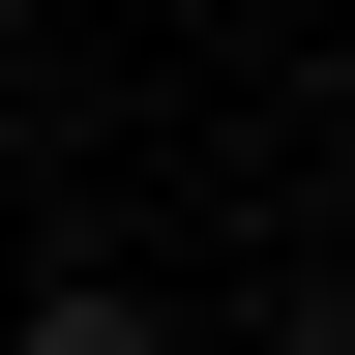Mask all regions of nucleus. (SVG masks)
<instances>
[{
  "label": "nucleus",
  "mask_w": 355,
  "mask_h": 355,
  "mask_svg": "<svg viewBox=\"0 0 355 355\" xmlns=\"http://www.w3.org/2000/svg\"><path fill=\"white\" fill-rule=\"evenodd\" d=\"M30 355H178V326H148V296H30Z\"/></svg>",
  "instance_id": "1"
}]
</instances>
